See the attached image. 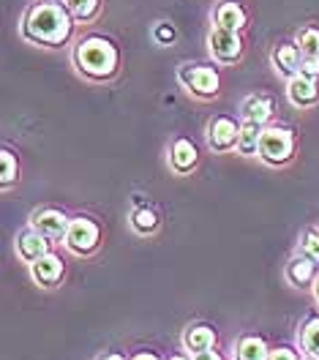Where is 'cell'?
<instances>
[{"instance_id": "22", "label": "cell", "mask_w": 319, "mask_h": 360, "mask_svg": "<svg viewBox=\"0 0 319 360\" xmlns=\"http://www.w3.org/2000/svg\"><path fill=\"white\" fill-rule=\"evenodd\" d=\"M303 347L319 358V319H311L308 325H306V330H303Z\"/></svg>"}, {"instance_id": "30", "label": "cell", "mask_w": 319, "mask_h": 360, "mask_svg": "<svg viewBox=\"0 0 319 360\" xmlns=\"http://www.w3.org/2000/svg\"><path fill=\"white\" fill-rule=\"evenodd\" d=\"M134 360H159V358H156V355H137Z\"/></svg>"}, {"instance_id": "6", "label": "cell", "mask_w": 319, "mask_h": 360, "mask_svg": "<svg viewBox=\"0 0 319 360\" xmlns=\"http://www.w3.org/2000/svg\"><path fill=\"white\" fill-rule=\"evenodd\" d=\"M240 39H237V30H227V27H216L210 33V49L219 60L224 63H232L240 58Z\"/></svg>"}, {"instance_id": "7", "label": "cell", "mask_w": 319, "mask_h": 360, "mask_svg": "<svg viewBox=\"0 0 319 360\" xmlns=\"http://www.w3.org/2000/svg\"><path fill=\"white\" fill-rule=\"evenodd\" d=\"M237 136H240V129L229 117H216L210 123V148L216 150H229L232 145H237Z\"/></svg>"}, {"instance_id": "27", "label": "cell", "mask_w": 319, "mask_h": 360, "mask_svg": "<svg viewBox=\"0 0 319 360\" xmlns=\"http://www.w3.org/2000/svg\"><path fill=\"white\" fill-rule=\"evenodd\" d=\"M156 39H159V41H164V44H167V41H175V27H172V25H159V27H156Z\"/></svg>"}, {"instance_id": "12", "label": "cell", "mask_w": 319, "mask_h": 360, "mask_svg": "<svg viewBox=\"0 0 319 360\" xmlns=\"http://www.w3.org/2000/svg\"><path fill=\"white\" fill-rule=\"evenodd\" d=\"M300 60H303V52L297 46H289V44L275 46L273 63L281 74H295V71H300Z\"/></svg>"}, {"instance_id": "34", "label": "cell", "mask_w": 319, "mask_h": 360, "mask_svg": "<svg viewBox=\"0 0 319 360\" xmlns=\"http://www.w3.org/2000/svg\"><path fill=\"white\" fill-rule=\"evenodd\" d=\"M317 235H319V229H317Z\"/></svg>"}, {"instance_id": "13", "label": "cell", "mask_w": 319, "mask_h": 360, "mask_svg": "<svg viewBox=\"0 0 319 360\" xmlns=\"http://www.w3.org/2000/svg\"><path fill=\"white\" fill-rule=\"evenodd\" d=\"M183 344H185V349L188 352H205V349H213V344H216V333L210 330V328H188L185 330V338H183Z\"/></svg>"}, {"instance_id": "33", "label": "cell", "mask_w": 319, "mask_h": 360, "mask_svg": "<svg viewBox=\"0 0 319 360\" xmlns=\"http://www.w3.org/2000/svg\"><path fill=\"white\" fill-rule=\"evenodd\" d=\"M169 360H183V358H169Z\"/></svg>"}, {"instance_id": "24", "label": "cell", "mask_w": 319, "mask_h": 360, "mask_svg": "<svg viewBox=\"0 0 319 360\" xmlns=\"http://www.w3.org/2000/svg\"><path fill=\"white\" fill-rule=\"evenodd\" d=\"M14 178H17V161L8 150H3V186H8Z\"/></svg>"}, {"instance_id": "28", "label": "cell", "mask_w": 319, "mask_h": 360, "mask_svg": "<svg viewBox=\"0 0 319 360\" xmlns=\"http://www.w3.org/2000/svg\"><path fill=\"white\" fill-rule=\"evenodd\" d=\"M268 360H297L289 349H275V352H271V358Z\"/></svg>"}, {"instance_id": "1", "label": "cell", "mask_w": 319, "mask_h": 360, "mask_svg": "<svg viewBox=\"0 0 319 360\" xmlns=\"http://www.w3.org/2000/svg\"><path fill=\"white\" fill-rule=\"evenodd\" d=\"M69 8L58 6V3H39L27 11V20H25V36L27 39H33L39 44L58 46L69 39Z\"/></svg>"}, {"instance_id": "17", "label": "cell", "mask_w": 319, "mask_h": 360, "mask_svg": "<svg viewBox=\"0 0 319 360\" xmlns=\"http://www.w3.org/2000/svg\"><path fill=\"white\" fill-rule=\"evenodd\" d=\"M259 139H262V131H259V126L256 123H246L243 129H240V136H237V150L240 153H256L259 150Z\"/></svg>"}, {"instance_id": "4", "label": "cell", "mask_w": 319, "mask_h": 360, "mask_svg": "<svg viewBox=\"0 0 319 360\" xmlns=\"http://www.w3.org/2000/svg\"><path fill=\"white\" fill-rule=\"evenodd\" d=\"M181 82L197 96H213L219 90V74L207 66H183Z\"/></svg>"}, {"instance_id": "20", "label": "cell", "mask_w": 319, "mask_h": 360, "mask_svg": "<svg viewBox=\"0 0 319 360\" xmlns=\"http://www.w3.org/2000/svg\"><path fill=\"white\" fill-rule=\"evenodd\" d=\"M297 44H300L303 58H319V30L306 27V30L297 36Z\"/></svg>"}, {"instance_id": "5", "label": "cell", "mask_w": 319, "mask_h": 360, "mask_svg": "<svg viewBox=\"0 0 319 360\" xmlns=\"http://www.w3.org/2000/svg\"><path fill=\"white\" fill-rule=\"evenodd\" d=\"M66 243L77 254H88L98 243V226L93 224L91 219H74L66 232Z\"/></svg>"}, {"instance_id": "19", "label": "cell", "mask_w": 319, "mask_h": 360, "mask_svg": "<svg viewBox=\"0 0 319 360\" xmlns=\"http://www.w3.org/2000/svg\"><path fill=\"white\" fill-rule=\"evenodd\" d=\"M237 360H268V349L262 338H243L237 347Z\"/></svg>"}, {"instance_id": "16", "label": "cell", "mask_w": 319, "mask_h": 360, "mask_svg": "<svg viewBox=\"0 0 319 360\" xmlns=\"http://www.w3.org/2000/svg\"><path fill=\"white\" fill-rule=\"evenodd\" d=\"M243 115H246L249 123L262 126L271 117V101L265 96H251V98H246V104H243Z\"/></svg>"}, {"instance_id": "26", "label": "cell", "mask_w": 319, "mask_h": 360, "mask_svg": "<svg viewBox=\"0 0 319 360\" xmlns=\"http://www.w3.org/2000/svg\"><path fill=\"white\" fill-rule=\"evenodd\" d=\"M303 246H306V251H308V257L319 262V235H317V229L306 235V243H303Z\"/></svg>"}, {"instance_id": "31", "label": "cell", "mask_w": 319, "mask_h": 360, "mask_svg": "<svg viewBox=\"0 0 319 360\" xmlns=\"http://www.w3.org/2000/svg\"><path fill=\"white\" fill-rule=\"evenodd\" d=\"M101 360H123V358H117V355H104Z\"/></svg>"}, {"instance_id": "29", "label": "cell", "mask_w": 319, "mask_h": 360, "mask_svg": "<svg viewBox=\"0 0 319 360\" xmlns=\"http://www.w3.org/2000/svg\"><path fill=\"white\" fill-rule=\"evenodd\" d=\"M194 360H221V358H219L216 352H210V349H205V352H197V355H194Z\"/></svg>"}, {"instance_id": "9", "label": "cell", "mask_w": 319, "mask_h": 360, "mask_svg": "<svg viewBox=\"0 0 319 360\" xmlns=\"http://www.w3.org/2000/svg\"><path fill=\"white\" fill-rule=\"evenodd\" d=\"M60 276H63V262L55 254H44L41 259L33 262V278L44 287H52L55 281H60Z\"/></svg>"}, {"instance_id": "8", "label": "cell", "mask_w": 319, "mask_h": 360, "mask_svg": "<svg viewBox=\"0 0 319 360\" xmlns=\"http://www.w3.org/2000/svg\"><path fill=\"white\" fill-rule=\"evenodd\" d=\"M33 224H36V232H41L46 240L66 238V232H69V221H66V216H63V213H58V210H44V213H39Z\"/></svg>"}, {"instance_id": "25", "label": "cell", "mask_w": 319, "mask_h": 360, "mask_svg": "<svg viewBox=\"0 0 319 360\" xmlns=\"http://www.w3.org/2000/svg\"><path fill=\"white\" fill-rule=\"evenodd\" d=\"M300 74L308 77V79L319 77V58H303L300 60Z\"/></svg>"}, {"instance_id": "2", "label": "cell", "mask_w": 319, "mask_h": 360, "mask_svg": "<svg viewBox=\"0 0 319 360\" xmlns=\"http://www.w3.org/2000/svg\"><path fill=\"white\" fill-rule=\"evenodd\" d=\"M77 63L79 68L88 74V77H96V79H104L110 77L117 66V52L115 46L107 41V39H85L82 44L77 46Z\"/></svg>"}, {"instance_id": "23", "label": "cell", "mask_w": 319, "mask_h": 360, "mask_svg": "<svg viewBox=\"0 0 319 360\" xmlns=\"http://www.w3.org/2000/svg\"><path fill=\"white\" fill-rule=\"evenodd\" d=\"M159 226V219H156V213L153 210H148V207H142L134 213V229L137 232H153Z\"/></svg>"}, {"instance_id": "18", "label": "cell", "mask_w": 319, "mask_h": 360, "mask_svg": "<svg viewBox=\"0 0 319 360\" xmlns=\"http://www.w3.org/2000/svg\"><path fill=\"white\" fill-rule=\"evenodd\" d=\"M314 278V259H292L289 262V281L297 287H306Z\"/></svg>"}, {"instance_id": "11", "label": "cell", "mask_w": 319, "mask_h": 360, "mask_svg": "<svg viewBox=\"0 0 319 360\" xmlns=\"http://www.w3.org/2000/svg\"><path fill=\"white\" fill-rule=\"evenodd\" d=\"M289 98H292V104L297 107H308V104H314L317 101V85H314V79H308V77H292L289 79Z\"/></svg>"}, {"instance_id": "3", "label": "cell", "mask_w": 319, "mask_h": 360, "mask_svg": "<svg viewBox=\"0 0 319 360\" xmlns=\"http://www.w3.org/2000/svg\"><path fill=\"white\" fill-rule=\"evenodd\" d=\"M259 156L271 164H281L292 156V134L287 129H268L259 139Z\"/></svg>"}, {"instance_id": "15", "label": "cell", "mask_w": 319, "mask_h": 360, "mask_svg": "<svg viewBox=\"0 0 319 360\" xmlns=\"http://www.w3.org/2000/svg\"><path fill=\"white\" fill-rule=\"evenodd\" d=\"M172 164H175L178 172H188L197 164V148L188 139H178L175 148H172Z\"/></svg>"}, {"instance_id": "10", "label": "cell", "mask_w": 319, "mask_h": 360, "mask_svg": "<svg viewBox=\"0 0 319 360\" xmlns=\"http://www.w3.org/2000/svg\"><path fill=\"white\" fill-rule=\"evenodd\" d=\"M17 248H20V257L27 259V262H36L46 254V238L41 232H22L20 240H17Z\"/></svg>"}, {"instance_id": "21", "label": "cell", "mask_w": 319, "mask_h": 360, "mask_svg": "<svg viewBox=\"0 0 319 360\" xmlns=\"http://www.w3.org/2000/svg\"><path fill=\"white\" fill-rule=\"evenodd\" d=\"M96 6H98V0H66L69 14H74L77 20H88V17H93Z\"/></svg>"}, {"instance_id": "32", "label": "cell", "mask_w": 319, "mask_h": 360, "mask_svg": "<svg viewBox=\"0 0 319 360\" xmlns=\"http://www.w3.org/2000/svg\"><path fill=\"white\" fill-rule=\"evenodd\" d=\"M317 297H319V281H317Z\"/></svg>"}, {"instance_id": "14", "label": "cell", "mask_w": 319, "mask_h": 360, "mask_svg": "<svg viewBox=\"0 0 319 360\" xmlns=\"http://www.w3.org/2000/svg\"><path fill=\"white\" fill-rule=\"evenodd\" d=\"M216 22L219 27H227V30H240L246 25V11L237 3H224L216 11Z\"/></svg>"}]
</instances>
